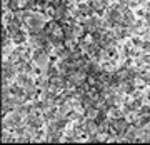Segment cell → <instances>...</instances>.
<instances>
[{"instance_id":"obj_1","label":"cell","mask_w":150,"mask_h":145,"mask_svg":"<svg viewBox=\"0 0 150 145\" xmlns=\"http://www.w3.org/2000/svg\"><path fill=\"white\" fill-rule=\"evenodd\" d=\"M32 60H33V64L37 65L38 69H45L48 65V54H47V50H43L42 47H38L35 52H33L32 55Z\"/></svg>"},{"instance_id":"obj_2","label":"cell","mask_w":150,"mask_h":145,"mask_svg":"<svg viewBox=\"0 0 150 145\" xmlns=\"http://www.w3.org/2000/svg\"><path fill=\"white\" fill-rule=\"evenodd\" d=\"M112 125H113V129H115V132H117L118 135L125 134V132H127V129H129V122H127L125 118H122V117L117 118V120H113Z\"/></svg>"}]
</instances>
